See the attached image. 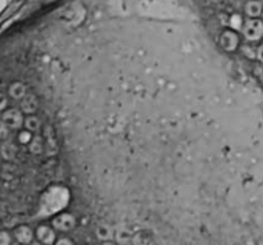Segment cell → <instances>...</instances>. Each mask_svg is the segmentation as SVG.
<instances>
[{
    "label": "cell",
    "mask_w": 263,
    "mask_h": 245,
    "mask_svg": "<svg viewBox=\"0 0 263 245\" xmlns=\"http://www.w3.org/2000/svg\"><path fill=\"white\" fill-rule=\"evenodd\" d=\"M8 105V99L4 94L0 92V110H4Z\"/></svg>",
    "instance_id": "cell-19"
},
{
    "label": "cell",
    "mask_w": 263,
    "mask_h": 245,
    "mask_svg": "<svg viewBox=\"0 0 263 245\" xmlns=\"http://www.w3.org/2000/svg\"><path fill=\"white\" fill-rule=\"evenodd\" d=\"M3 121L7 123L8 127L10 128H14V130H18L23 126V113L22 110H18L15 108H10V109L5 110L3 113Z\"/></svg>",
    "instance_id": "cell-2"
},
{
    "label": "cell",
    "mask_w": 263,
    "mask_h": 245,
    "mask_svg": "<svg viewBox=\"0 0 263 245\" xmlns=\"http://www.w3.org/2000/svg\"><path fill=\"white\" fill-rule=\"evenodd\" d=\"M12 243V236L8 231L0 230V245H8Z\"/></svg>",
    "instance_id": "cell-16"
},
{
    "label": "cell",
    "mask_w": 263,
    "mask_h": 245,
    "mask_svg": "<svg viewBox=\"0 0 263 245\" xmlns=\"http://www.w3.org/2000/svg\"><path fill=\"white\" fill-rule=\"evenodd\" d=\"M243 53L246 54L247 56H249V58H254L256 56V51L253 50V49H249L248 45H246L243 48Z\"/></svg>",
    "instance_id": "cell-18"
},
{
    "label": "cell",
    "mask_w": 263,
    "mask_h": 245,
    "mask_svg": "<svg viewBox=\"0 0 263 245\" xmlns=\"http://www.w3.org/2000/svg\"><path fill=\"white\" fill-rule=\"evenodd\" d=\"M31 139H32V136H31V133L28 130H25V131H22V133L20 134V136H18V141H20L21 144H27L28 145V143H30L31 141Z\"/></svg>",
    "instance_id": "cell-15"
},
{
    "label": "cell",
    "mask_w": 263,
    "mask_h": 245,
    "mask_svg": "<svg viewBox=\"0 0 263 245\" xmlns=\"http://www.w3.org/2000/svg\"><path fill=\"white\" fill-rule=\"evenodd\" d=\"M10 97L15 100L22 99L26 95V86L22 84V82H13L9 86V90H8Z\"/></svg>",
    "instance_id": "cell-8"
},
{
    "label": "cell",
    "mask_w": 263,
    "mask_h": 245,
    "mask_svg": "<svg viewBox=\"0 0 263 245\" xmlns=\"http://www.w3.org/2000/svg\"><path fill=\"white\" fill-rule=\"evenodd\" d=\"M220 44L221 46H222L223 50L226 51H234L236 50V48H238L239 45V36L236 35L234 31H225V32H222V35H221L220 37Z\"/></svg>",
    "instance_id": "cell-4"
},
{
    "label": "cell",
    "mask_w": 263,
    "mask_h": 245,
    "mask_svg": "<svg viewBox=\"0 0 263 245\" xmlns=\"http://www.w3.org/2000/svg\"><path fill=\"white\" fill-rule=\"evenodd\" d=\"M8 134H9V127L7 126V123L3 120H0V140H4L7 139Z\"/></svg>",
    "instance_id": "cell-17"
},
{
    "label": "cell",
    "mask_w": 263,
    "mask_h": 245,
    "mask_svg": "<svg viewBox=\"0 0 263 245\" xmlns=\"http://www.w3.org/2000/svg\"><path fill=\"white\" fill-rule=\"evenodd\" d=\"M36 239L45 245L55 244V231L48 225H41L36 229Z\"/></svg>",
    "instance_id": "cell-5"
},
{
    "label": "cell",
    "mask_w": 263,
    "mask_h": 245,
    "mask_svg": "<svg viewBox=\"0 0 263 245\" xmlns=\"http://www.w3.org/2000/svg\"><path fill=\"white\" fill-rule=\"evenodd\" d=\"M28 149L32 154H41L43 153V149H44V143H43V139L40 136H33L31 139V141L28 143Z\"/></svg>",
    "instance_id": "cell-12"
},
{
    "label": "cell",
    "mask_w": 263,
    "mask_h": 245,
    "mask_svg": "<svg viewBox=\"0 0 263 245\" xmlns=\"http://www.w3.org/2000/svg\"><path fill=\"white\" fill-rule=\"evenodd\" d=\"M23 126L26 127V130H28L30 133H37L41 127V122L37 117L32 115H28L27 118L23 121Z\"/></svg>",
    "instance_id": "cell-10"
},
{
    "label": "cell",
    "mask_w": 263,
    "mask_h": 245,
    "mask_svg": "<svg viewBox=\"0 0 263 245\" xmlns=\"http://www.w3.org/2000/svg\"><path fill=\"white\" fill-rule=\"evenodd\" d=\"M0 229H2V223H0Z\"/></svg>",
    "instance_id": "cell-22"
},
{
    "label": "cell",
    "mask_w": 263,
    "mask_h": 245,
    "mask_svg": "<svg viewBox=\"0 0 263 245\" xmlns=\"http://www.w3.org/2000/svg\"><path fill=\"white\" fill-rule=\"evenodd\" d=\"M0 167H2V163H0Z\"/></svg>",
    "instance_id": "cell-23"
},
{
    "label": "cell",
    "mask_w": 263,
    "mask_h": 245,
    "mask_svg": "<svg viewBox=\"0 0 263 245\" xmlns=\"http://www.w3.org/2000/svg\"><path fill=\"white\" fill-rule=\"evenodd\" d=\"M257 58H258L261 62H263V45L259 46L258 51H257Z\"/></svg>",
    "instance_id": "cell-21"
},
{
    "label": "cell",
    "mask_w": 263,
    "mask_h": 245,
    "mask_svg": "<svg viewBox=\"0 0 263 245\" xmlns=\"http://www.w3.org/2000/svg\"><path fill=\"white\" fill-rule=\"evenodd\" d=\"M97 236L99 240H110L113 238L112 229L107 225H100L97 229Z\"/></svg>",
    "instance_id": "cell-13"
},
{
    "label": "cell",
    "mask_w": 263,
    "mask_h": 245,
    "mask_svg": "<svg viewBox=\"0 0 263 245\" xmlns=\"http://www.w3.org/2000/svg\"><path fill=\"white\" fill-rule=\"evenodd\" d=\"M14 239L21 244H30L33 239V231L28 226L21 225L14 229Z\"/></svg>",
    "instance_id": "cell-6"
},
{
    "label": "cell",
    "mask_w": 263,
    "mask_h": 245,
    "mask_svg": "<svg viewBox=\"0 0 263 245\" xmlns=\"http://www.w3.org/2000/svg\"><path fill=\"white\" fill-rule=\"evenodd\" d=\"M116 238L118 239V241H120V243H130L131 234L128 233L127 230H125V229H122L121 231H118L117 235H116Z\"/></svg>",
    "instance_id": "cell-14"
},
{
    "label": "cell",
    "mask_w": 263,
    "mask_h": 245,
    "mask_svg": "<svg viewBox=\"0 0 263 245\" xmlns=\"http://www.w3.org/2000/svg\"><path fill=\"white\" fill-rule=\"evenodd\" d=\"M15 152H17V148L13 145L12 143H5L4 145L0 146V154L4 159L7 161H12L15 157Z\"/></svg>",
    "instance_id": "cell-11"
},
{
    "label": "cell",
    "mask_w": 263,
    "mask_h": 245,
    "mask_svg": "<svg viewBox=\"0 0 263 245\" xmlns=\"http://www.w3.org/2000/svg\"><path fill=\"white\" fill-rule=\"evenodd\" d=\"M243 33L248 41L259 40L263 35V23L256 18L248 20L243 27Z\"/></svg>",
    "instance_id": "cell-1"
},
{
    "label": "cell",
    "mask_w": 263,
    "mask_h": 245,
    "mask_svg": "<svg viewBox=\"0 0 263 245\" xmlns=\"http://www.w3.org/2000/svg\"><path fill=\"white\" fill-rule=\"evenodd\" d=\"M246 13L252 18H257L262 13V4L257 0H251L246 5Z\"/></svg>",
    "instance_id": "cell-9"
},
{
    "label": "cell",
    "mask_w": 263,
    "mask_h": 245,
    "mask_svg": "<svg viewBox=\"0 0 263 245\" xmlns=\"http://www.w3.org/2000/svg\"><path fill=\"white\" fill-rule=\"evenodd\" d=\"M39 108V102L37 98L33 94H26L25 97L22 98V103H21V109H22V113H26V115H33V113L37 110Z\"/></svg>",
    "instance_id": "cell-7"
},
{
    "label": "cell",
    "mask_w": 263,
    "mask_h": 245,
    "mask_svg": "<svg viewBox=\"0 0 263 245\" xmlns=\"http://www.w3.org/2000/svg\"><path fill=\"white\" fill-rule=\"evenodd\" d=\"M74 226H76V218L71 213H61L53 218V228L62 233L72 230Z\"/></svg>",
    "instance_id": "cell-3"
},
{
    "label": "cell",
    "mask_w": 263,
    "mask_h": 245,
    "mask_svg": "<svg viewBox=\"0 0 263 245\" xmlns=\"http://www.w3.org/2000/svg\"><path fill=\"white\" fill-rule=\"evenodd\" d=\"M55 244H59V245H62V244H67V245H69V244H73L72 243L71 240H69L68 238H61L59 239V240H55Z\"/></svg>",
    "instance_id": "cell-20"
}]
</instances>
